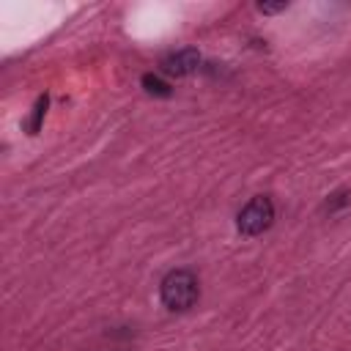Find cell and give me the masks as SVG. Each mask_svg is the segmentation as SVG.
Instances as JSON below:
<instances>
[{"mask_svg":"<svg viewBox=\"0 0 351 351\" xmlns=\"http://www.w3.org/2000/svg\"><path fill=\"white\" fill-rule=\"evenodd\" d=\"M203 58L195 47H184V49H176L170 55H165L159 60V71L165 77H186V74H195L200 69Z\"/></svg>","mask_w":351,"mask_h":351,"instance_id":"obj_3","label":"cell"},{"mask_svg":"<svg viewBox=\"0 0 351 351\" xmlns=\"http://www.w3.org/2000/svg\"><path fill=\"white\" fill-rule=\"evenodd\" d=\"M143 90L148 93V96H159V99H167V96H173V88H170V82H165L159 74H143Z\"/></svg>","mask_w":351,"mask_h":351,"instance_id":"obj_4","label":"cell"},{"mask_svg":"<svg viewBox=\"0 0 351 351\" xmlns=\"http://www.w3.org/2000/svg\"><path fill=\"white\" fill-rule=\"evenodd\" d=\"M159 299L170 313H186L200 299V282L192 269H170L159 282Z\"/></svg>","mask_w":351,"mask_h":351,"instance_id":"obj_1","label":"cell"},{"mask_svg":"<svg viewBox=\"0 0 351 351\" xmlns=\"http://www.w3.org/2000/svg\"><path fill=\"white\" fill-rule=\"evenodd\" d=\"M274 222V200L269 195H255L236 214V230L241 236H261Z\"/></svg>","mask_w":351,"mask_h":351,"instance_id":"obj_2","label":"cell"},{"mask_svg":"<svg viewBox=\"0 0 351 351\" xmlns=\"http://www.w3.org/2000/svg\"><path fill=\"white\" fill-rule=\"evenodd\" d=\"M44 112H47V96H38V101L33 107V118L27 121V134H36L38 132V123H41Z\"/></svg>","mask_w":351,"mask_h":351,"instance_id":"obj_6","label":"cell"},{"mask_svg":"<svg viewBox=\"0 0 351 351\" xmlns=\"http://www.w3.org/2000/svg\"><path fill=\"white\" fill-rule=\"evenodd\" d=\"M351 203V189H337V192H332L329 197H326V203H324V211H337V208H343V206H348Z\"/></svg>","mask_w":351,"mask_h":351,"instance_id":"obj_5","label":"cell"},{"mask_svg":"<svg viewBox=\"0 0 351 351\" xmlns=\"http://www.w3.org/2000/svg\"><path fill=\"white\" fill-rule=\"evenodd\" d=\"M288 3H258V11L261 14H277V11H285Z\"/></svg>","mask_w":351,"mask_h":351,"instance_id":"obj_7","label":"cell"}]
</instances>
